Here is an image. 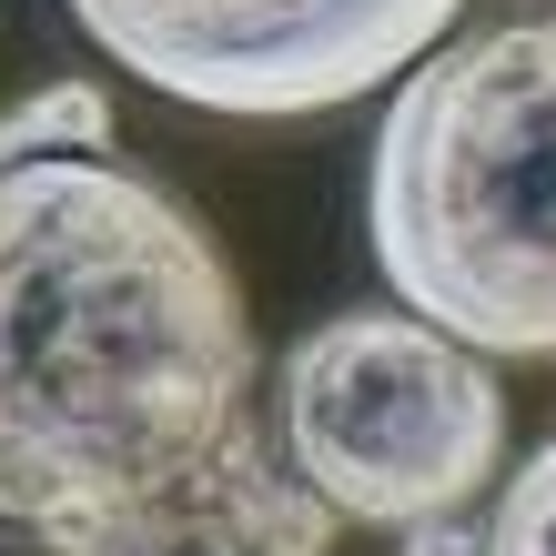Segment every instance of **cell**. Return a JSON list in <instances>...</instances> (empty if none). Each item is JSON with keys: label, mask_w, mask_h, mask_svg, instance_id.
I'll return each mask as SVG.
<instances>
[{"label": "cell", "mask_w": 556, "mask_h": 556, "mask_svg": "<svg viewBox=\"0 0 556 556\" xmlns=\"http://www.w3.org/2000/svg\"><path fill=\"white\" fill-rule=\"evenodd\" d=\"M91 51L192 112L293 122L415 72L466 0H61Z\"/></svg>", "instance_id": "obj_4"}, {"label": "cell", "mask_w": 556, "mask_h": 556, "mask_svg": "<svg viewBox=\"0 0 556 556\" xmlns=\"http://www.w3.org/2000/svg\"><path fill=\"white\" fill-rule=\"evenodd\" d=\"M365 233L405 314L476 354H556V11L395 72Z\"/></svg>", "instance_id": "obj_2"}, {"label": "cell", "mask_w": 556, "mask_h": 556, "mask_svg": "<svg viewBox=\"0 0 556 556\" xmlns=\"http://www.w3.org/2000/svg\"><path fill=\"white\" fill-rule=\"evenodd\" d=\"M102 142H112V91H91V81H51L0 112V173L41 152H102Z\"/></svg>", "instance_id": "obj_5"}, {"label": "cell", "mask_w": 556, "mask_h": 556, "mask_svg": "<svg viewBox=\"0 0 556 556\" xmlns=\"http://www.w3.org/2000/svg\"><path fill=\"white\" fill-rule=\"evenodd\" d=\"M0 527L51 556H334L223 243L102 152L0 173Z\"/></svg>", "instance_id": "obj_1"}, {"label": "cell", "mask_w": 556, "mask_h": 556, "mask_svg": "<svg viewBox=\"0 0 556 556\" xmlns=\"http://www.w3.org/2000/svg\"><path fill=\"white\" fill-rule=\"evenodd\" d=\"M283 455L344 527L455 516L506 466V395L425 314H334L283 354Z\"/></svg>", "instance_id": "obj_3"}, {"label": "cell", "mask_w": 556, "mask_h": 556, "mask_svg": "<svg viewBox=\"0 0 556 556\" xmlns=\"http://www.w3.org/2000/svg\"><path fill=\"white\" fill-rule=\"evenodd\" d=\"M476 556H556V435L496 485V516H485Z\"/></svg>", "instance_id": "obj_6"}]
</instances>
